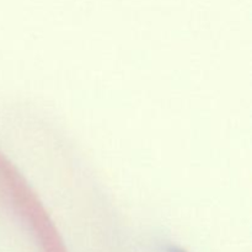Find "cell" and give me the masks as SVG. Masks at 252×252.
I'll return each instance as SVG.
<instances>
[{"label":"cell","mask_w":252,"mask_h":252,"mask_svg":"<svg viewBox=\"0 0 252 252\" xmlns=\"http://www.w3.org/2000/svg\"><path fill=\"white\" fill-rule=\"evenodd\" d=\"M165 252H186V251L176 245H166L165 246Z\"/></svg>","instance_id":"1"}]
</instances>
